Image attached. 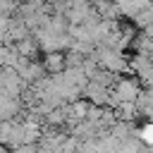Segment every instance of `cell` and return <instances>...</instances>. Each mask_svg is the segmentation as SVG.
<instances>
[{
  "label": "cell",
  "instance_id": "cell-3",
  "mask_svg": "<svg viewBox=\"0 0 153 153\" xmlns=\"http://www.w3.org/2000/svg\"><path fill=\"white\" fill-rule=\"evenodd\" d=\"M143 141H148V143H153V124H148V127H143Z\"/></svg>",
  "mask_w": 153,
  "mask_h": 153
},
{
  "label": "cell",
  "instance_id": "cell-4",
  "mask_svg": "<svg viewBox=\"0 0 153 153\" xmlns=\"http://www.w3.org/2000/svg\"><path fill=\"white\" fill-rule=\"evenodd\" d=\"M0 153H10V151H7V148H0Z\"/></svg>",
  "mask_w": 153,
  "mask_h": 153
},
{
  "label": "cell",
  "instance_id": "cell-1",
  "mask_svg": "<svg viewBox=\"0 0 153 153\" xmlns=\"http://www.w3.org/2000/svg\"><path fill=\"white\" fill-rule=\"evenodd\" d=\"M81 93L93 103V105H108V98H110V88H105V86H100V84H96V81H86V86L81 88Z\"/></svg>",
  "mask_w": 153,
  "mask_h": 153
},
{
  "label": "cell",
  "instance_id": "cell-2",
  "mask_svg": "<svg viewBox=\"0 0 153 153\" xmlns=\"http://www.w3.org/2000/svg\"><path fill=\"white\" fill-rule=\"evenodd\" d=\"M43 69H45L48 74L62 72V69H65V53H62V50H50V53H45V57H43Z\"/></svg>",
  "mask_w": 153,
  "mask_h": 153
}]
</instances>
